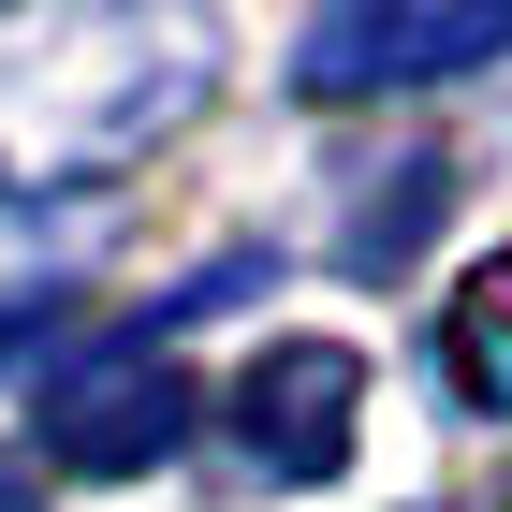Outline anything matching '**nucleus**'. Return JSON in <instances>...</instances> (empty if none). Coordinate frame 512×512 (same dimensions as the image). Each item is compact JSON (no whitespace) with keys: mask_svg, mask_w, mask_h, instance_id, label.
Masks as SVG:
<instances>
[{"mask_svg":"<svg viewBox=\"0 0 512 512\" xmlns=\"http://www.w3.org/2000/svg\"><path fill=\"white\" fill-rule=\"evenodd\" d=\"M352 410H366V352L352 337H278L235 381V439L264 454V483H337L352 469Z\"/></svg>","mask_w":512,"mask_h":512,"instance_id":"3","label":"nucleus"},{"mask_svg":"<svg viewBox=\"0 0 512 512\" xmlns=\"http://www.w3.org/2000/svg\"><path fill=\"white\" fill-rule=\"evenodd\" d=\"M44 322H59V293H0V352H15V337H44Z\"/></svg>","mask_w":512,"mask_h":512,"instance_id":"5","label":"nucleus"},{"mask_svg":"<svg viewBox=\"0 0 512 512\" xmlns=\"http://www.w3.org/2000/svg\"><path fill=\"white\" fill-rule=\"evenodd\" d=\"M30 439L59 454V469H88V483L161 469V454L191 439V381H176V352H161V322L59 352V366H44V395H30Z\"/></svg>","mask_w":512,"mask_h":512,"instance_id":"1","label":"nucleus"},{"mask_svg":"<svg viewBox=\"0 0 512 512\" xmlns=\"http://www.w3.org/2000/svg\"><path fill=\"white\" fill-rule=\"evenodd\" d=\"M0 512H44V469H15V454H0Z\"/></svg>","mask_w":512,"mask_h":512,"instance_id":"6","label":"nucleus"},{"mask_svg":"<svg viewBox=\"0 0 512 512\" xmlns=\"http://www.w3.org/2000/svg\"><path fill=\"white\" fill-rule=\"evenodd\" d=\"M512 59V0H352L293 44V88L308 103H352V88H439Z\"/></svg>","mask_w":512,"mask_h":512,"instance_id":"2","label":"nucleus"},{"mask_svg":"<svg viewBox=\"0 0 512 512\" xmlns=\"http://www.w3.org/2000/svg\"><path fill=\"white\" fill-rule=\"evenodd\" d=\"M439 381L469 395V410H512V249L454 278V308H439Z\"/></svg>","mask_w":512,"mask_h":512,"instance_id":"4","label":"nucleus"}]
</instances>
